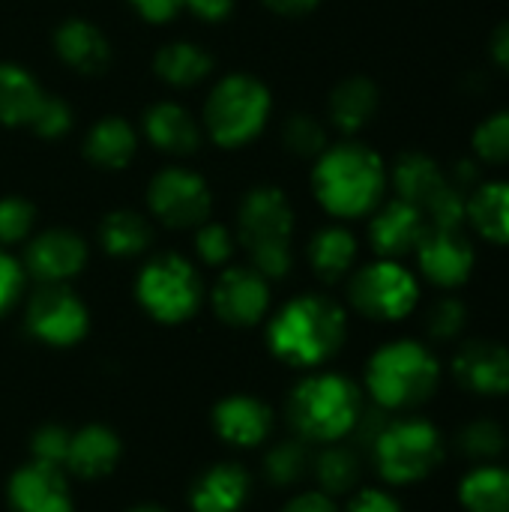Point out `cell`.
<instances>
[{
	"label": "cell",
	"mask_w": 509,
	"mask_h": 512,
	"mask_svg": "<svg viewBox=\"0 0 509 512\" xmlns=\"http://www.w3.org/2000/svg\"><path fill=\"white\" fill-rule=\"evenodd\" d=\"M348 336V318L330 297L306 294L291 300L267 330L270 348L279 360L297 369H312L336 357Z\"/></svg>",
	"instance_id": "1"
},
{
	"label": "cell",
	"mask_w": 509,
	"mask_h": 512,
	"mask_svg": "<svg viewBox=\"0 0 509 512\" xmlns=\"http://www.w3.org/2000/svg\"><path fill=\"white\" fill-rule=\"evenodd\" d=\"M441 360L414 339H396L378 348L366 366V393L375 408L402 414L426 405L441 387Z\"/></svg>",
	"instance_id": "2"
},
{
	"label": "cell",
	"mask_w": 509,
	"mask_h": 512,
	"mask_svg": "<svg viewBox=\"0 0 509 512\" xmlns=\"http://www.w3.org/2000/svg\"><path fill=\"white\" fill-rule=\"evenodd\" d=\"M360 387L336 372L303 378L288 399V423L306 444H339L354 435L363 414Z\"/></svg>",
	"instance_id": "3"
},
{
	"label": "cell",
	"mask_w": 509,
	"mask_h": 512,
	"mask_svg": "<svg viewBox=\"0 0 509 512\" xmlns=\"http://www.w3.org/2000/svg\"><path fill=\"white\" fill-rule=\"evenodd\" d=\"M372 462L384 483L390 486H414L429 480L444 456V435L426 417H396L387 420L378 438L369 447Z\"/></svg>",
	"instance_id": "4"
},
{
	"label": "cell",
	"mask_w": 509,
	"mask_h": 512,
	"mask_svg": "<svg viewBox=\"0 0 509 512\" xmlns=\"http://www.w3.org/2000/svg\"><path fill=\"white\" fill-rule=\"evenodd\" d=\"M315 192L330 213L363 216L384 192V165L363 144H339L321 156L315 168Z\"/></svg>",
	"instance_id": "5"
},
{
	"label": "cell",
	"mask_w": 509,
	"mask_h": 512,
	"mask_svg": "<svg viewBox=\"0 0 509 512\" xmlns=\"http://www.w3.org/2000/svg\"><path fill=\"white\" fill-rule=\"evenodd\" d=\"M291 207L279 189H255L240 210V237L264 279H282L291 270Z\"/></svg>",
	"instance_id": "6"
},
{
	"label": "cell",
	"mask_w": 509,
	"mask_h": 512,
	"mask_svg": "<svg viewBox=\"0 0 509 512\" xmlns=\"http://www.w3.org/2000/svg\"><path fill=\"white\" fill-rule=\"evenodd\" d=\"M267 111L270 93L264 90V84L249 75H231L213 90L207 102V126L219 144L234 147L249 141L261 129Z\"/></svg>",
	"instance_id": "7"
},
{
	"label": "cell",
	"mask_w": 509,
	"mask_h": 512,
	"mask_svg": "<svg viewBox=\"0 0 509 512\" xmlns=\"http://www.w3.org/2000/svg\"><path fill=\"white\" fill-rule=\"evenodd\" d=\"M138 300L153 318H159L165 324H180L198 309L201 282L183 258L165 255V258L150 261L141 270Z\"/></svg>",
	"instance_id": "8"
},
{
	"label": "cell",
	"mask_w": 509,
	"mask_h": 512,
	"mask_svg": "<svg viewBox=\"0 0 509 512\" xmlns=\"http://www.w3.org/2000/svg\"><path fill=\"white\" fill-rule=\"evenodd\" d=\"M420 285L396 261H378L363 267L351 282V303L372 321H402L417 309Z\"/></svg>",
	"instance_id": "9"
},
{
	"label": "cell",
	"mask_w": 509,
	"mask_h": 512,
	"mask_svg": "<svg viewBox=\"0 0 509 512\" xmlns=\"http://www.w3.org/2000/svg\"><path fill=\"white\" fill-rule=\"evenodd\" d=\"M84 303L60 282H45L27 303V330L54 348H66L84 339L87 333Z\"/></svg>",
	"instance_id": "10"
},
{
	"label": "cell",
	"mask_w": 509,
	"mask_h": 512,
	"mask_svg": "<svg viewBox=\"0 0 509 512\" xmlns=\"http://www.w3.org/2000/svg\"><path fill=\"white\" fill-rule=\"evenodd\" d=\"M453 378L465 393L480 399L509 396V348L495 339H468L453 354Z\"/></svg>",
	"instance_id": "11"
},
{
	"label": "cell",
	"mask_w": 509,
	"mask_h": 512,
	"mask_svg": "<svg viewBox=\"0 0 509 512\" xmlns=\"http://www.w3.org/2000/svg\"><path fill=\"white\" fill-rule=\"evenodd\" d=\"M414 252L423 276L438 288H459L474 273V246L462 228H426Z\"/></svg>",
	"instance_id": "12"
},
{
	"label": "cell",
	"mask_w": 509,
	"mask_h": 512,
	"mask_svg": "<svg viewBox=\"0 0 509 512\" xmlns=\"http://www.w3.org/2000/svg\"><path fill=\"white\" fill-rule=\"evenodd\" d=\"M150 207L162 222H168L174 228H189V225H198L201 219H207L210 192L201 177H195L189 171L168 168L150 186Z\"/></svg>",
	"instance_id": "13"
},
{
	"label": "cell",
	"mask_w": 509,
	"mask_h": 512,
	"mask_svg": "<svg viewBox=\"0 0 509 512\" xmlns=\"http://www.w3.org/2000/svg\"><path fill=\"white\" fill-rule=\"evenodd\" d=\"M270 306L267 279L258 270H225L213 288V309L231 327H252Z\"/></svg>",
	"instance_id": "14"
},
{
	"label": "cell",
	"mask_w": 509,
	"mask_h": 512,
	"mask_svg": "<svg viewBox=\"0 0 509 512\" xmlns=\"http://www.w3.org/2000/svg\"><path fill=\"white\" fill-rule=\"evenodd\" d=\"M12 512H75L63 468L30 462L9 480Z\"/></svg>",
	"instance_id": "15"
},
{
	"label": "cell",
	"mask_w": 509,
	"mask_h": 512,
	"mask_svg": "<svg viewBox=\"0 0 509 512\" xmlns=\"http://www.w3.org/2000/svg\"><path fill=\"white\" fill-rule=\"evenodd\" d=\"M213 426L231 447H258L273 429V411L255 396H228L216 405Z\"/></svg>",
	"instance_id": "16"
},
{
	"label": "cell",
	"mask_w": 509,
	"mask_h": 512,
	"mask_svg": "<svg viewBox=\"0 0 509 512\" xmlns=\"http://www.w3.org/2000/svg\"><path fill=\"white\" fill-rule=\"evenodd\" d=\"M87 261V246L72 231H48L27 249V270L39 282H63L75 276Z\"/></svg>",
	"instance_id": "17"
},
{
	"label": "cell",
	"mask_w": 509,
	"mask_h": 512,
	"mask_svg": "<svg viewBox=\"0 0 509 512\" xmlns=\"http://www.w3.org/2000/svg\"><path fill=\"white\" fill-rule=\"evenodd\" d=\"M120 462V441L108 426H84L75 435H69V450L63 471L81 477V480H99L114 471Z\"/></svg>",
	"instance_id": "18"
},
{
	"label": "cell",
	"mask_w": 509,
	"mask_h": 512,
	"mask_svg": "<svg viewBox=\"0 0 509 512\" xmlns=\"http://www.w3.org/2000/svg\"><path fill=\"white\" fill-rule=\"evenodd\" d=\"M426 219H423V210L408 204V201H393L387 204L375 219H372V246L387 255V258H396V255H408L417 249V243L423 240L426 234Z\"/></svg>",
	"instance_id": "19"
},
{
	"label": "cell",
	"mask_w": 509,
	"mask_h": 512,
	"mask_svg": "<svg viewBox=\"0 0 509 512\" xmlns=\"http://www.w3.org/2000/svg\"><path fill=\"white\" fill-rule=\"evenodd\" d=\"M249 492H252V480L240 465L234 462L213 465L192 486V510L240 512V507H246L249 501Z\"/></svg>",
	"instance_id": "20"
},
{
	"label": "cell",
	"mask_w": 509,
	"mask_h": 512,
	"mask_svg": "<svg viewBox=\"0 0 509 512\" xmlns=\"http://www.w3.org/2000/svg\"><path fill=\"white\" fill-rule=\"evenodd\" d=\"M459 504L465 512H509V468L480 462L459 480Z\"/></svg>",
	"instance_id": "21"
},
{
	"label": "cell",
	"mask_w": 509,
	"mask_h": 512,
	"mask_svg": "<svg viewBox=\"0 0 509 512\" xmlns=\"http://www.w3.org/2000/svg\"><path fill=\"white\" fill-rule=\"evenodd\" d=\"M54 42H57L60 57L84 75L102 72L111 60V48H108L105 36L87 21H66L57 30Z\"/></svg>",
	"instance_id": "22"
},
{
	"label": "cell",
	"mask_w": 509,
	"mask_h": 512,
	"mask_svg": "<svg viewBox=\"0 0 509 512\" xmlns=\"http://www.w3.org/2000/svg\"><path fill=\"white\" fill-rule=\"evenodd\" d=\"M312 474H315L321 492L336 498V495H348L357 489L363 462H360V453L342 441L324 444V450L318 456H312Z\"/></svg>",
	"instance_id": "23"
},
{
	"label": "cell",
	"mask_w": 509,
	"mask_h": 512,
	"mask_svg": "<svg viewBox=\"0 0 509 512\" xmlns=\"http://www.w3.org/2000/svg\"><path fill=\"white\" fill-rule=\"evenodd\" d=\"M393 183H396V192L402 201L426 210V204L447 186V177L441 174V168L423 156V153H408L396 162V171H393Z\"/></svg>",
	"instance_id": "24"
},
{
	"label": "cell",
	"mask_w": 509,
	"mask_h": 512,
	"mask_svg": "<svg viewBox=\"0 0 509 512\" xmlns=\"http://www.w3.org/2000/svg\"><path fill=\"white\" fill-rule=\"evenodd\" d=\"M468 219L486 240L509 246V183L480 186L468 198Z\"/></svg>",
	"instance_id": "25"
},
{
	"label": "cell",
	"mask_w": 509,
	"mask_h": 512,
	"mask_svg": "<svg viewBox=\"0 0 509 512\" xmlns=\"http://www.w3.org/2000/svg\"><path fill=\"white\" fill-rule=\"evenodd\" d=\"M147 135L156 147L171 150V153H192L198 147V129L192 123V117L171 102H162L156 108H150L147 120Z\"/></svg>",
	"instance_id": "26"
},
{
	"label": "cell",
	"mask_w": 509,
	"mask_h": 512,
	"mask_svg": "<svg viewBox=\"0 0 509 512\" xmlns=\"http://www.w3.org/2000/svg\"><path fill=\"white\" fill-rule=\"evenodd\" d=\"M42 102V90L33 81L30 72L21 66H0V120L15 126V123H30L36 108Z\"/></svg>",
	"instance_id": "27"
},
{
	"label": "cell",
	"mask_w": 509,
	"mask_h": 512,
	"mask_svg": "<svg viewBox=\"0 0 509 512\" xmlns=\"http://www.w3.org/2000/svg\"><path fill=\"white\" fill-rule=\"evenodd\" d=\"M375 108H378V90L366 78H348V81H342L336 87L333 99H330V114H333V120L345 132H354V129L366 126L372 120Z\"/></svg>",
	"instance_id": "28"
},
{
	"label": "cell",
	"mask_w": 509,
	"mask_h": 512,
	"mask_svg": "<svg viewBox=\"0 0 509 512\" xmlns=\"http://www.w3.org/2000/svg\"><path fill=\"white\" fill-rule=\"evenodd\" d=\"M309 258H312L315 273L324 282H336L351 270V264L357 258V243L345 228H327L312 240Z\"/></svg>",
	"instance_id": "29"
},
{
	"label": "cell",
	"mask_w": 509,
	"mask_h": 512,
	"mask_svg": "<svg viewBox=\"0 0 509 512\" xmlns=\"http://www.w3.org/2000/svg\"><path fill=\"white\" fill-rule=\"evenodd\" d=\"M135 153V135L129 129V123L108 117L99 126H93L90 138H87V156L102 165V168H123Z\"/></svg>",
	"instance_id": "30"
},
{
	"label": "cell",
	"mask_w": 509,
	"mask_h": 512,
	"mask_svg": "<svg viewBox=\"0 0 509 512\" xmlns=\"http://www.w3.org/2000/svg\"><path fill=\"white\" fill-rule=\"evenodd\" d=\"M210 66H213L210 54L198 45H189V42L165 45L156 54V72L177 87H189V84L201 81L210 72Z\"/></svg>",
	"instance_id": "31"
},
{
	"label": "cell",
	"mask_w": 509,
	"mask_h": 512,
	"mask_svg": "<svg viewBox=\"0 0 509 512\" xmlns=\"http://www.w3.org/2000/svg\"><path fill=\"white\" fill-rule=\"evenodd\" d=\"M507 444V432L495 417L468 420L456 435V450L465 459H474L477 465L480 462H498L507 453Z\"/></svg>",
	"instance_id": "32"
},
{
	"label": "cell",
	"mask_w": 509,
	"mask_h": 512,
	"mask_svg": "<svg viewBox=\"0 0 509 512\" xmlns=\"http://www.w3.org/2000/svg\"><path fill=\"white\" fill-rule=\"evenodd\" d=\"M312 471V453L306 441H279L276 447L267 450L264 456V477L273 486H294Z\"/></svg>",
	"instance_id": "33"
},
{
	"label": "cell",
	"mask_w": 509,
	"mask_h": 512,
	"mask_svg": "<svg viewBox=\"0 0 509 512\" xmlns=\"http://www.w3.org/2000/svg\"><path fill=\"white\" fill-rule=\"evenodd\" d=\"M147 243H150V225L138 213H132V210L111 213L102 222V246L111 255L129 258V255H138Z\"/></svg>",
	"instance_id": "34"
},
{
	"label": "cell",
	"mask_w": 509,
	"mask_h": 512,
	"mask_svg": "<svg viewBox=\"0 0 509 512\" xmlns=\"http://www.w3.org/2000/svg\"><path fill=\"white\" fill-rule=\"evenodd\" d=\"M465 327H468V306L459 297H441L426 315V330L435 342H453L465 333Z\"/></svg>",
	"instance_id": "35"
},
{
	"label": "cell",
	"mask_w": 509,
	"mask_h": 512,
	"mask_svg": "<svg viewBox=\"0 0 509 512\" xmlns=\"http://www.w3.org/2000/svg\"><path fill=\"white\" fill-rule=\"evenodd\" d=\"M474 150L486 162H509V111H498L474 132Z\"/></svg>",
	"instance_id": "36"
},
{
	"label": "cell",
	"mask_w": 509,
	"mask_h": 512,
	"mask_svg": "<svg viewBox=\"0 0 509 512\" xmlns=\"http://www.w3.org/2000/svg\"><path fill=\"white\" fill-rule=\"evenodd\" d=\"M426 213H429V228H462V222L468 219V195L456 186H444L429 204H426Z\"/></svg>",
	"instance_id": "37"
},
{
	"label": "cell",
	"mask_w": 509,
	"mask_h": 512,
	"mask_svg": "<svg viewBox=\"0 0 509 512\" xmlns=\"http://www.w3.org/2000/svg\"><path fill=\"white\" fill-rule=\"evenodd\" d=\"M69 435L66 429L60 426H42L36 435H33V462H42V465H54V468H63L66 462V450H69Z\"/></svg>",
	"instance_id": "38"
},
{
	"label": "cell",
	"mask_w": 509,
	"mask_h": 512,
	"mask_svg": "<svg viewBox=\"0 0 509 512\" xmlns=\"http://www.w3.org/2000/svg\"><path fill=\"white\" fill-rule=\"evenodd\" d=\"M33 225V207L18 198L0 201V243H18Z\"/></svg>",
	"instance_id": "39"
},
{
	"label": "cell",
	"mask_w": 509,
	"mask_h": 512,
	"mask_svg": "<svg viewBox=\"0 0 509 512\" xmlns=\"http://www.w3.org/2000/svg\"><path fill=\"white\" fill-rule=\"evenodd\" d=\"M69 105L63 102V99H48V96H42V102H39V108H36V114H33V120H30V126L39 132V135H45V138H57V135H63L66 129H69Z\"/></svg>",
	"instance_id": "40"
},
{
	"label": "cell",
	"mask_w": 509,
	"mask_h": 512,
	"mask_svg": "<svg viewBox=\"0 0 509 512\" xmlns=\"http://www.w3.org/2000/svg\"><path fill=\"white\" fill-rule=\"evenodd\" d=\"M285 141L294 153L300 156H312L324 150V129L312 120V117H294L285 126Z\"/></svg>",
	"instance_id": "41"
},
{
	"label": "cell",
	"mask_w": 509,
	"mask_h": 512,
	"mask_svg": "<svg viewBox=\"0 0 509 512\" xmlns=\"http://www.w3.org/2000/svg\"><path fill=\"white\" fill-rule=\"evenodd\" d=\"M195 246H198V255H201L207 264H225V261L231 258V249H234L231 234H228L222 225H207V228L198 234Z\"/></svg>",
	"instance_id": "42"
},
{
	"label": "cell",
	"mask_w": 509,
	"mask_h": 512,
	"mask_svg": "<svg viewBox=\"0 0 509 512\" xmlns=\"http://www.w3.org/2000/svg\"><path fill=\"white\" fill-rule=\"evenodd\" d=\"M348 512H402V504L393 492L369 486V489H354Z\"/></svg>",
	"instance_id": "43"
},
{
	"label": "cell",
	"mask_w": 509,
	"mask_h": 512,
	"mask_svg": "<svg viewBox=\"0 0 509 512\" xmlns=\"http://www.w3.org/2000/svg\"><path fill=\"white\" fill-rule=\"evenodd\" d=\"M21 285H24L21 267L15 264V258H9L6 252H0V312H6L18 300Z\"/></svg>",
	"instance_id": "44"
},
{
	"label": "cell",
	"mask_w": 509,
	"mask_h": 512,
	"mask_svg": "<svg viewBox=\"0 0 509 512\" xmlns=\"http://www.w3.org/2000/svg\"><path fill=\"white\" fill-rule=\"evenodd\" d=\"M282 512H339L336 510V504H333V498L330 495H324V492H303V495H297V498H291Z\"/></svg>",
	"instance_id": "45"
},
{
	"label": "cell",
	"mask_w": 509,
	"mask_h": 512,
	"mask_svg": "<svg viewBox=\"0 0 509 512\" xmlns=\"http://www.w3.org/2000/svg\"><path fill=\"white\" fill-rule=\"evenodd\" d=\"M138 6V12L150 21H168L180 6L183 0H132Z\"/></svg>",
	"instance_id": "46"
},
{
	"label": "cell",
	"mask_w": 509,
	"mask_h": 512,
	"mask_svg": "<svg viewBox=\"0 0 509 512\" xmlns=\"http://www.w3.org/2000/svg\"><path fill=\"white\" fill-rule=\"evenodd\" d=\"M183 3H189V9L204 21H219L231 12V0H183Z\"/></svg>",
	"instance_id": "47"
},
{
	"label": "cell",
	"mask_w": 509,
	"mask_h": 512,
	"mask_svg": "<svg viewBox=\"0 0 509 512\" xmlns=\"http://www.w3.org/2000/svg\"><path fill=\"white\" fill-rule=\"evenodd\" d=\"M492 57L495 63L509 72V21H504L495 33H492Z\"/></svg>",
	"instance_id": "48"
},
{
	"label": "cell",
	"mask_w": 509,
	"mask_h": 512,
	"mask_svg": "<svg viewBox=\"0 0 509 512\" xmlns=\"http://www.w3.org/2000/svg\"><path fill=\"white\" fill-rule=\"evenodd\" d=\"M267 6H273V9H279V12H291V15H297V12H306V9H312L318 0H264Z\"/></svg>",
	"instance_id": "49"
},
{
	"label": "cell",
	"mask_w": 509,
	"mask_h": 512,
	"mask_svg": "<svg viewBox=\"0 0 509 512\" xmlns=\"http://www.w3.org/2000/svg\"><path fill=\"white\" fill-rule=\"evenodd\" d=\"M132 512H165V510H159V507H138V510H132Z\"/></svg>",
	"instance_id": "50"
}]
</instances>
